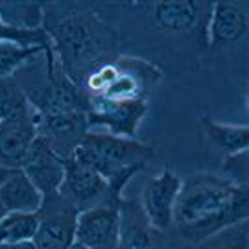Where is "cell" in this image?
<instances>
[{
  "mask_svg": "<svg viewBox=\"0 0 249 249\" xmlns=\"http://www.w3.org/2000/svg\"><path fill=\"white\" fill-rule=\"evenodd\" d=\"M203 125V131L207 141L213 144L223 157H231L242 151H248L249 148V127L248 125H232L220 124L211 118L199 120Z\"/></svg>",
  "mask_w": 249,
  "mask_h": 249,
  "instance_id": "e0dca14e",
  "label": "cell"
},
{
  "mask_svg": "<svg viewBox=\"0 0 249 249\" xmlns=\"http://www.w3.org/2000/svg\"><path fill=\"white\" fill-rule=\"evenodd\" d=\"M0 41H13L24 46H46L50 45V39L45 30H15L6 26L0 20Z\"/></svg>",
  "mask_w": 249,
  "mask_h": 249,
  "instance_id": "603a6c76",
  "label": "cell"
},
{
  "mask_svg": "<svg viewBox=\"0 0 249 249\" xmlns=\"http://www.w3.org/2000/svg\"><path fill=\"white\" fill-rule=\"evenodd\" d=\"M34 113L17 80L13 76L0 78V118H24Z\"/></svg>",
  "mask_w": 249,
  "mask_h": 249,
  "instance_id": "d6986e66",
  "label": "cell"
},
{
  "mask_svg": "<svg viewBox=\"0 0 249 249\" xmlns=\"http://www.w3.org/2000/svg\"><path fill=\"white\" fill-rule=\"evenodd\" d=\"M13 78L24 90L37 120L87 115V100L65 74L53 55L52 45L24 63Z\"/></svg>",
  "mask_w": 249,
  "mask_h": 249,
  "instance_id": "277c9868",
  "label": "cell"
},
{
  "mask_svg": "<svg viewBox=\"0 0 249 249\" xmlns=\"http://www.w3.org/2000/svg\"><path fill=\"white\" fill-rule=\"evenodd\" d=\"M162 78L157 65L122 53L90 74L80 87L85 100H148Z\"/></svg>",
  "mask_w": 249,
  "mask_h": 249,
  "instance_id": "8992f818",
  "label": "cell"
},
{
  "mask_svg": "<svg viewBox=\"0 0 249 249\" xmlns=\"http://www.w3.org/2000/svg\"><path fill=\"white\" fill-rule=\"evenodd\" d=\"M148 107V100H87V125L106 127L107 133L135 139Z\"/></svg>",
  "mask_w": 249,
  "mask_h": 249,
  "instance_id": "9c48e42d",
  "label": "cell"
},
{
  "mask_svg": "<svg viewBox=\"0 0 249 249\" xmlns=\"http://www.w3.org/2000/svg\"><path fill=\"white\" fill-rule=\"evenodd\" d=\"M249 30L248 2H213L209 24H207V43L209 52H222L244 43Z\"/></svg>",
  "mask_w": 249,
  "mask_h": 249,
  "instance_id": "30bf717a",
  "label": "cell"
},
{
  "mask_svg": "<svg viewBox=\"0 0 249 249\" xmlns=\"http://www.w3.org/2000/svg\"><path fill=\"white\" fill-rule=\"evenodd\" d=\"M72 157L96 170L107 179L113 194L122 197L125 185L153 157V146L111 133L87 131Z\"/></svg>",
  "mask_w": 249,
  "mask_h": 249,
  "instance_id": "5b68a950",
  "label": "cell"
},
{
  "mask_svg": "<svg viewBox=\"0 0 249 249\" xmlns=\"http://www.w3.org/2000/svg\"><path fill=\"white\" fill-rule=\"evenodd\" d=\"M181 181L183 179L170 168H164L160 174L144 181L141 203L153 231H166L174 225V205Z\"/></svg>",
  "mask_w": 249,
  "mask_h": 249,
  "instance_id": "8fae6325",
  "label": "cell"
},
{
  "mask_svg": "<svg viewBox=\"0 0 249 249\" xmlns=\"http://www.w3.org/2000/svg\"><path fill=\"white\" fill-rule=\"evenodd\" d=\"M69 249H85V248H83V246H80V244H76V242H74V244H72V246H71Z\"/></svg>",
  "mask_w": 249,
  "mask_h": 249,
  "instance_id": "4316f807",
  "label": "cell"
},
{
  "mask_svg": "<svg viewBox=\"0 0 249 249\" xmlns=\"http://www.w3.org/2000/svg\"><path fill=\"white\" fill-rule=\"evenodd\" d=\"M223 178L236 183V185H248L249 162L248 151H242L231 157H223Z\"/></svg>",
  "mask_w": 249,
  "mask_h": 249,
  "instance_id": "cb8c5ba5",
  "label": "cell"
},
{
  "mask_svg": "<svg viewBox=\"0 0 249 249\" xmlns=\"http://www.w3.org/2000/svg\"><path fill=\"white\" fill-rule=\"evenodd\" d=\"M0 203L8 213H37L43 194L20 168L0 166Z\"/></svg>",
  "mask_w": 249,
  "mask_h": 249,
  "instance_id": "2e32d148",
  "label": "cell"
},
{
  "mask_svg": "<svg viewBox=\"0 0 249 249\" xmlns=\"http://www.w3.org/2000/svg\"><path fill=\"white\" fill-rule=\"evenodd\" d=\"M0 249H36L34 242H0Z\"/></svg>",
  "mask_w": 249,
  "mask_h": 249,
  "instance_id": "d4e9b609",
  "label": "cell"
},
{
  "mask_svg": "<svg viewBox=\"0 0 249 249\" xmlns=\"http://www.w3.org/2000/svg\"><path fill=\"white\" fill-rule=\"evenodd\" d=\"M37 225V213H8L0 223V242H34Z\"/></svg>",
  "mask_w": 249,
  "mask_h": 249,
  "instance_id": "ffe728a7",
  "label": "cell"
},
{
  "mask_svg": "<svg viewBox=\"0 0 249 249\" xmlns=\"http://www.w3.org/2000/svg\"><path fill=\"white\" fill-rule=\"evenodd\" d=\"M45 2L0 0V20L15 30H43Z\"/></svg>",
  "mask_w": 249,
  "mask_h": 249,
  "instance_id": "ac0fdd59",
  "label": "cell"
},
{
  "mask_svg": "<svg viewBox=\"0 0 249 249\" xmlns=\"http://www.w3.org/2000/svg\"><path fill=\"white\" fill-rule=\"evenodd\" d=\"M196 249H249V220L227 225L197 242Z\"/></svg>",
  "mask_w": 249,
  "mask_h": 249,
  "instance_id": "44dd1931",
  "label": "cell"
},
{
  "mask_svg": "<svg viewBox=\"0 0 249 249\" xmlns=\"http://www.w3.org/2000/svg\"><path fill=\"white\" fill-rule=\"evenodd\" d=\"M78 211L59 192L43 197L37 211L39 225L34 244L36 249H69L74 244Z\"/></svg>",
  "mask_w": 249,
  "mask_h": 249,
  "instance_id": "ba28073f",
  "label": "cell"
},
{
  "mask_svg": "<svg viewBox=\"0 0 249 249\" xmlns=\"http://www.w3.org/2000/svg\"><path fill=\"white\" fill-rule=\"evenodd\" d=\"M36 137V113L24 118H0V166L22 168V162Z\"/></svg>",
  "mask_w": 249,
  "mask_h": 249,
  "instance_id": "5bb4252c",
  "label": "cell"
},
{
  "mask_svg": "<svg viewBox=\"0 0 249 249\" xmlns=\"http://www.w3.org/2000/svg\"><path fill=\"white\" fill-rule=\"evenodd\" d=\"M249 218L248 185H236L211 172L192 174L181 181L174 205V225L188 242Z\"/></svg>",
  "mask_w": 249,
  "mask_h": 249,
  "instance_id": "3957f363",
  "label": "cell"
},
{
  "mask_svg": "<svg viewBox=\"0 0 249 249\" xmlns=\"http://www.w3.org/2000/svg\"><path fill=\"white\" fill-rule=\"evenodd\" d=\"M6 214H8V211L4 209V205L0 203V223H2V220H4V216H6Z\"/></svg>",
  "mask_w": 249,
  "mask_h": 249,
  "instance_id": "484cf974",
  "label": "cell"
},
{
  "mask_svg": "<svg viewBox=\"0 0 249 249\" xmlns=\"http://www.w3.org/2000/svg\"><path fill=\"white\" fill-rule=\"evenodd\" d=\"M43 30L55 59L78 89L96 69L124 53L116 30L92 2H45Z\"/></svg>",
  "mask_w": 249,
  "mask_h": 249,
  "instance_id": "7a4b0ae2",
  "label": "cell"
},
{
  "mask_svg": "<svg viewBox=\"0 0 249 249\" xmlns=\"http://www.w3.org/2000/svg\"><path fill=\"white\" fill-rule=\"evenodd\" d=\"M94 9L116 30L122 50L131 43H150L164 55L197 61L209 53L207 24L213 2H92Z\"/></svg>",
  "mask_w": 249,
  "mask_h": 249,
  "instance_id": "6da1fadb",
  "label": "cell"
},
{
  "mask_svg": "<svg viewBox=\"0 0 249 249\" xmlns=\"http://www.w3.org/2000/svg\"><path fill=\"white\" fill-rule=\"evenodd\" d=\"M48 46V45H46ZM45 46H24L13 41H0V78H9Z\"/></svg>",
  "mask_w": 249,
  "mask_h": 249,
  "instance_id": "7402d4cb",
  "label": "cell"
},
{
  "mask_svg": "<svg viewBox=\"0 0 249 249\" xmlns=\"http://www.w3.org/2000/svg\"><path fill=\"white\" fill-rule=\"evenodd\" d=\"M20 170L45 197L57 192L61 187L65 179V159L55 153V150L43 137L37 135L28 150V155Z\"/></svg>",
  "mask_w": 249,
  "mask_h": 249,
  "instance_id": "7c38bea8",
  "label": "cell"
},
{
  "mask_svg": "<svg viewBox=\"0 0 249 249\" xmlns=\"http://www.w3.org/2000/svg\"><path fill=\"white\" fill-rule=\"evenodd\" d=\"M74 242L85 249H118V211L113 205L78 214Z\"/></svg>",
  "mask_w": 249,
  "mask_h": 249,
  "instance_id": "4fadbf2b",
  "label": "cell"
},
{
  "mask_svg": "<svg viewBox=\"0 0 249 249\" xmlns=\"http://www.w3.org/2000/svg\"><path fill=\"white\" fill-rule=\"evenodd\" d=\"M118 249H153V227L144 213L141 197L118 201Z\"/></svg>",
  "mask_w": 249,
  "mask_h": 249,
  "instance_id": "9a60e30c",
  "label": "cell"
},
{
  "mask_svg": "<svg viewBox=\"0 0 249 249\" xmlns=\"http://www.w3.org/2000/svg\"><path fill=\"white\" fill-rule=\"evenodd\" d=\"M57 192L78 213L104 205L118 207V201L122 199L113 194L106 178H102L94 168L76 160L74 157L65 160V179Z\"/></svg>",
  "mask_w": 249,
  "mask_h": 249,
  "instance_id": "52a82bcc",
  "label": "cell"
}]
</instances>
